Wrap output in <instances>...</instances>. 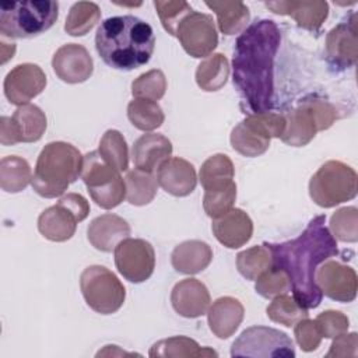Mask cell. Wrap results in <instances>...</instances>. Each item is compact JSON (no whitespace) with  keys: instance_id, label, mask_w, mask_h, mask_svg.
<instances>
[{"instance_id":"cell-1","label":"cell","mask_w":358,"mask_h":358,"mask_svg":"<svg viewBox=\"0 0 358 358\" xmlns=\"http://www.w3.org/2000/svg\"><path fill=\"white\" fill-rule=\"evenodd\" d=\"M280 42L281 32L271 20L250 24L236 39L232 80L242 105L250 113L268 112L273 108L274 59Z\"/></svg>"},{"instance_id":"cell-2","label":"cell","mask_w":358,"mask_h":358,"mask_svg":"<svg viewBox=\"0 0 358 358\" xmlns=\"http://www.w3.org/2000/svg\"><path fill=\"white\" fill-rule=\"evenodd\" d=\"M324 222L326 215H317L298 238L282 243H267L271 266L288 275L294 299L306 309L317 308L323 298L316 282L319 264L338 252L336 238Z\"/></svg>"},{"instance_id":"cell-3","label":"cell","mask_w":358,"mask_h":358,"mask_svg":"<svg viewBox=\"0 0 358 358\" xmlns=\"http://www.w3.org/2000/svg\"><path fill=\"white\" fill-rule=\"evenodd\" d=\"M101 59L116 70H134L152 56L155 35L150 24L134 15H116L101 22L95 35Z\"/></svg>"},{"instance_id":"cell-4","label":"cell","mask_w":358,"mask_h":358,"mask_svg":"<svg viewBox=\"0 0 358 358\" xmlns=\"http://www.w3.org/2000/svg\"><path fill=\"white\" fill-rule=\"evenodd\" d=\"M84 157L70 143L52 141L46 144L35 165L32 189L45 199L62 196L81 176Z\"/></svg>"},{"instance_id":"cell-5","label":"cell","mask_w":358,"mask_h":358,"mask_svg":"<svg viewBox=\"0 0 358 358\" xmlns=\"http://www.w3.org/2000/svg\"><path fill=\"white\" fill-rule=\"evenodd\" d=\"M59 3L52 0L0 3V34L7 38H31L53 27Z\"/></svg>"},{"instance_id":"cell-6","label":"cell","mask_w":358,"mask_h":358,"mask_svg":"<svg viewBox=\"0 0 358 358\" xmlns=\"http://www.w3.org/2000/svg\"><path fill=\"white\" fill-rule=\"evenodd\" d=\"M357 172L350 165L327 161L310 178V199L320 207H334L357 196Z\"/></svg>"},{"instance_id":"cell-7","label":"cell","mask_w":358,"mask_h":358,"mask_svg":"<svg viewBox=\"0 0 358 358\" xmlns=\"http://www.w3.org/2000/svg\"><path fill=\"white\" fill-rule=\"evenodd\" d=\"M285 130L284 115L274 112L250 113L231 133L232 148L243 157H257L270 147L273 137H281Z\"/></svg>"},{"instance_id":"cell-8","label":"cell","mask_w":358,"mask_h":358,"mask_svg":"<svg viewBox=\"0 0 358 358\" xmlns=\"http://www.w3.org/2000/svg\"><path fill=\"white\" fill-rule=\"evenodd\" d=\"M81 179L91 199L102 208L110 210L126 197V183L119 171L112 168L96 151L84 157Z\"/></svg>"},{"instance_id":"cell-9","label":"cell","mask_w":358,"mask_h":358,"mask_svg":"<svg viewBox=\"0 0 358 358\" xmlns=\"http://www.w3.org/2000/svg\"><path fill=\"white\" fill-rule=\"evenodd\" d=\"M80 288L87 305L101 315L117 312L126 299V289L120 280L99 264L84 268L80 275Z\"/></svg>"},{"instance_id":"cell-10","label":"cell","mask_w":358,"mask_h":358,"mask_svg":"<svg viewBox=\"0 0 358 358\" xmlns=\"http://www.w3.org/2000/svg\"><path fill=\"white\" fill-rule=\"evenodd\" d=\"M231 355L250 358H292L295 357V347L292 340L284 331L266 326H252L243 330L232 343Z\"/></svg>"},{"instance_id":"cell-11","label":"cell","mask_w":358,"mask_h":358,"mask_svg":"<svg viewBox=\"0 0 358 358\" xmlns=\"http://www.w3.org/2000/svg\"><path fill=\"white\" fill-rule=\"evenodd\" d=\"M117 271L130 282L148 280L155 268V252L150 242L140 238H126L115 248Z\"/></svg>"},{"instance_id":"cell-12","label":"cell","mask_w":358,"mask_h":358,"mask_svg":"<svg viewBox=\"0 0 358 358\" xmlns=\"http://www.w3.org/2000/svg\"><path fill=\"white\" fill-rule=\"evenodd\" d=\"M48 127L45 112L36 105H21L11 117L0 119V143L13 145L17 143H35L42 138Z\"/></svg>"},{"instance_id":"cell-13","label":"cell","mask_w":358,"mask_h":358,"mask_svg":"<svg viewBox=\"0 0 358 358\" xmlns=\"http://www.w3.org/2000/svg\"><path fill=\"white\" fill-rule=\"evenodd\" d=\"M175 36L179 39L185 52L196 59L208 57L218 45L213 17L194 10L182 20Z\"/></svg>"},{"instance_id":"cell-14","label":"cell","mask_w":358,"mask_h":358,"mask_svg":"<svg viewBox=\"0 0 358 358\" xmlns=\"http://www.w3.org/2000/svg\"><path fill=\"white\" fill-rule=\"evenodd\" d=\"M316 282L322 294L333 301L352 302L357 296V273L352 267L341 262H323V264L316 270Z\"/></svg>"},{"instance_id":"cell-15","label":"cell","mask_w":358,"mask_h":358,"mask_svg":"<svg viewBox=\"0 0 358 358\" xmlns=\"http://www.w3.org/2000/svg\"><path fill=\"white\" fill-rule=\"evenodd\" d=\"M46 87L43 70L34 63L15 66L4 78V95L14 105H27Z\"/></svg>"},{"instance_id":"cell-16","label":"cell","mask_w":358,"mask_h":358,"mask_svg":"<svg viewBox=\"0 0 358 358\" xmlns=\"http://www.w3.org/2000/svg\"><path fill=\"white\" fill-rule=\"evenodd\" d=\"M326 56L330 64L337 69H348L358 59L357 15L351 14L347 21L340 22L326 36Z\"/></svg>"},{"instance_id":"cell-17","label":"cell","mask_w":358,"mask_h":358,"mask_svg":"<svg viewBox=\"0 0 358 358\" xmlns=\"http://www.w3.org/2000/svg\"><path fill=\"white\" fill-rule=\"evenodd\" d=\"M56 76L67 84L87 81L94 71V62L90 52L78 43H67L56 50L52 59Z\"/></svg>"},{"instance_id":"cell-18","label":"cell","mask_w":358,"mask_h":358,"mask_svg":"<svg viewBox=\"0 0 358 358\" xmlns=\"http://www.w3.org/2000/svg\"><path fill=\"white\" fill-rule=\"evenodd\" d=\"M171 303L180 316L194 319L207 313L211 298L207 287L200 280L185 278L172 288Z\"/></svg>"},{"instance_id":"cell-19","label":"cell","mask_w":358,"mask_h":358,"mask_svg":"<svg viewBox=\"0 0 358 358\" xmlns=\"http://www.w3.org/2000/svg\"><path fill=\"white\" fill-rule=\"evenodd\" d=\"M158 185L169 194L185 197L190 194L197 185L194 166L179 157H171L157 169Z\"/></svg>"},{"instance_id":"cell-20","label":"cell","mask_w":358,"mask_h":358,"mask_svg":"<svg viewBox=\"0 0 358 358\" xmlns=\"http://www.w3.org/2000/svg\"><path fill=\"white\" fill-rule=\"evenodd\" d=\"M211 229L220 243L238 249L248 243L253 235V222L241 208H231L221 217L213 218Z\"/></svg>"},{"instance_id":"cell-21","label":"cell","mask_w":358,"mask_h":358,"mask_svg":"<svg viewBox=\"0 0 358 358\" xmlns=\"http://www.w3.org/2000/svg\"><path fill=\"white\" fill-rule=\"evenodd\" d=\"M266 7L275 14L289 15L308 31H317L329 15V4L323 0L266 1Z\"/></svg>"},{"instance_id":"cell-22","label":"cell","mask_w":358,"mask_h":358,"mask_svg":"<svg viewBox=\"0 0 358 358\" xmlns=\"http://www.w3.org/2000/svg\"><path fill=\"white\" fill-rule=\"evenodd\" d=\"M172 155V143L159 133H145L138 137L131 148L136 169L154 173L159 165Z\"/></svg>"},{"instance_id":"cell-23","label":"cell","mask_w":358,"mask_h":358,"mask_svg":"<svg viewBox=\"0 0 358 358\" xmlns=\"http://www.w3.org/2000/svg\"><path fill=\"white\" fill-rule=\"evenodd\" d=\"M130 235V225L116 214H102L91 221L87 229L90 243L101 252H112Z\"/></svg>"},{"instance_id":"cell-24","label":"cell","mask_w":358,"mask_h":358,"mask_svg":"<svg viewBox=\"0 0 358 358\" xmlns=\"http://www.w3.org/2000/svg\"><path fill=\"white\" fill-rule=\"evenodd\" d=\"M78 222H81L78 215L59 200L39 215L38 229L52 242H64L76 234Z\"/></svg>"},{"instance_id":"cell-25","label":"cell","mask_w":358,"mask_h":358,"mask_svg":"<svg viewBox=\"0 0 358 358\" xmlns=\"http://www.w3.org/2000/svg\"><path fill=\"white\" fill-rule=\"evenodd\" d=\"M243 305L232 296H221L207 310L210 330L218 338L231 337L243 320Z\"/></svg>"},{"instance_id":"cell-26","label":"cell","mask_w":358,"mask_h":358,"mask_svg":"<svg viewBox=\"0 0 358 358\" xmlns=\"http://www.w3.org/2000/svg\"><path fill=\"white\" fill-rule=\"evenodd\" d=\"M211 260V246L199 239L185 241L179 243L171 255L172 267L182 274H197L207 268Z\"/></svg>"},{"instance_id":"cell-27","label":"cell","mask_w":358,"mask_h":358,"mask_svg":"<svg viewBox=\"0 0 358 358\" xmlns=\"http://www.w3.org/2000/svg\"><path fill=\"white\" fill-rule=\"evenodd\" d=\"M284 117L285 130L280 137L282 143L292 147H303L316 136L317 127L315 119L302 102L295 109L287 112Z\"/></svg>"},{"instance_id":"cell-28","label":"cell","mask_w":358,"mask_h":358,"mask_svg":"<svg viewBox=\"0 0 358 358\" xmlns=\"http://www.w3.org/2000/svg\"><path fill=\"white\" fill-rule=\"evenodd\" d=\"M206 6L211 8L218 21V28L225 35H235L246 29L250 20L249 8L242 1H206Z\"/></svg>"},{"instance_id":"cell-29","label":"cell","mask_w":358,"mask_h":358,"mask_svg":"<svg viewBox=\"0 0 358 358\" xmlns=\"http://www.w3.org/2000/svg\"><path fill=\"white\" fill-rule=\"evenodd\" d=\"M235 169L231 158L225 154H214L207 158L199 172V179L206 190H218L234 183Z\"/></svg>"},{"instance_id":"cell-30","label":"cell","mask_w":358,"mask_h":358,"mask_svg":"<svg viewBox=\"0 0 358 358\" xmlns=\"http://www.w3.org/2000/svg\"><path fill=\"white\" fill-rule=\"evenodd\" d=\"M150 357H162V358H171V357H218V354L208 348L204 347L201 348L197 341H194L190 337L185 336H175L169 338H164L157 341L150 352Z\"/></svg>"},{"instance_id":"cell-31","label":"cell","mask_w":358,"mask_h":358,"mask_svg":"<svg viewBox=\"0 0 358 358\" xmlns=\"http://www.w3.org/2000/svg\"><path fill=\"white\" fill-rule=\"evenodd\" d=\"M32 183V171L27 159L8 155L0 161V186L7 193H18Z\"/></svg>"},{"instance_id":"cell-32","label":"cell","mask_w":358,"mask_h":358,"mask_svg":"<svg viewBox=\"0 0 358 358\" xmlns=\"http://www.w3.org/2000/svg\"><path fill=\"white\" fill-rule=\"evenodd\" d=\"M228 76V59L222 53H214L197 66L196 83L204 91H218L227 84Z\"/></svg>"},{"instance_id":"cell-33","label":"cell","mask_w":358,"mask_h":358,"mask_svg":"<svg viewBox=\"0 0 358 358\" xmlns=\"http://www.w3.org/2000/svg\"><path fill=\"white\" fill-rule=\"evenodd\" d=\"M126 199L133 206H145L151 203L157 194V176L140 169L127 171L126 178Z\"/></svg>"},{"instance_id":"cell-34","label":"cell","mask_w":358,"mask_h":358,"mask_svg":"<svg viewBox=\"0 0 358 358\" xmlns=\"http://www.w3.org/2000/svg\"><path fill=\"white\" fill-rule=\"evenodd\" d=\"M127 117L136 129L143 131L155 130L165 120V115L157 101L144 98H134L127 105Z\"/></svg>"},{"instance_id":"cell-35","label":"cell","mask_w":358,"mask_h":358,"mask_svg":"<svg viewBox=\"0 0 358 358\" xmlns=\"http://www.w3.org/2000/svg\"><path fill=\"white\" fill-rule=\"evenodd\" d=\"M101 18L98 4L92 1L74 3L67 14L64 31L71 36H83L88 34Z\"/></svg>"},{"instance_id":"cell-36","label":"cell","mask_w":358,"mask_h":358,"mask_svg":"<svg viewBox=\"0 0 358 358\" xmlns=\"http://www.w3.org/2000/svg\"><path fill=\"white\" fill-rule=\"evenodd\" d=\"M99 155L116 171L123 172L129 168V148L123 134L115 129L105 131L98 147Z\"/></svg>"},{"instance_id":"cell-37","label":"cell","mask_w":358,"mask_h":358,"mask_svg":"<svg viewBox=\"0 0 358 358\" xmlns=\"http://www.w3.org/2000/svg\"><path fill=\"white\" fill-rule=\"evenodd\" d=\"M236 267L246 280H256L262 273L271 267V252L267 243L252 246L238 253Z\"/></svg>"},{"instance_id":"cell-38","label":"cell","mask_w":358,"mask_h":358,"mask_svg":"<svg viewBox=\"0 0 358 358\" xmlns=\"http://www.w3.org/2000/svg\"><path fill=\"white\" fill-rule=\"evenodd\" d=\"M267 316L275 323L291 327L301 319L308 317V309L301 306L294 296L281 294L274 296L271 303L267 306Z\"/></svg>"},{"instance_id":"cell-39","label":"cell","mask_w":358,"mask_h":358,"mask_svg":"<svg viewBox=\"0 0 358 358\" xmlns=\"http://www.w3.org/2000/svg\"><path fill=\"white\" fill-rule=\"evenodd\" d=\"M165 91L166 78L165 74L158 69H152L140 74L131 83V94L134 98L158 101L165 95Z\"/></svg>"},{"instance_id":"cell-40","label":"cell","mask_w":358,"mask_h":358,"mask_svg":"<svg viewBox=\"0 0 358 358\" xmlns=\"http://www.w3.org/2000/svg\"><path fill=\"white\" fill-rule=\"evenodd\" d=\"M331 235L341 242H357L358 210L355 207L338 208L330 218Z\"/></svg>"},{"instance_id":"cell-41","label":"cell","mask_w":358,"mask_h":358,"mask_svg":"<svg viewBox=\"0 0 358 358\" xmlns=\"http://www.w3.org/2000/svg\"><path fill=\"white\" fill-rule=\"evenodd\" d=\"M236 200V185L235 182L229 186L218 190H206L203 197V207L208 217L217 218L234 208Z\"/></svg>"},{"instance_id":"cell-42","label":"cell","mask_w":358,"mask_h":358,"mask_svg":"<svg viewBox=\"0 0 358 358\" xmlns=\"http://www.w3.org/2000/svg\"><path fill=\"white\" fill-rule=\"evenodd\" d=\"M154 7L158 13L162 27L165 28V31H168V34H171L173 36L176 34L179 24L182 22V20L193 11V8L186 1H182V0H179V1L155 0Z\"/></svg>"},{"instance_id":"cell-43","label":"cell","mask_w":358,"mask_h":358,"mask_svg":"<svg viewBox=\"0 0 358 358\" xmlns=\"http://www.w3.org/2000/svg\"><path fill=\"white\" fill-rule=\"evenodd\" d=\"M255 281V289L263 298H274L277 295L291 291L288 275L282 270L275 268L273 266L264 273H262Z\"/></svg>"},{"instance_id":"cell-44","label":"cell","mask_w":358,"mask_h":358,"mask_svg":"<svg viewBox=\"0 0 358 358\" xmlns=\"http://www.w3.org/2000/svg\"><path fill=\"white\" fill-rule=\"evenodd\" d=\"M315 323L324 338H336L347 333L350 326L348 317L340 310H324L316 316Z\"/></svg>"},{"instance_id":"cell-45","label":"cell","mask_w":358,"mask_h":358,"mask_svg":"<svg viewBox=\"0 0 358 358\" xmlns=\"http://www.w3.org/2000/svg\"><path fill=\"white\" fill-rule=\"evenodd\" d=\"M302 103L312 113L316 127H317V131L329 129L337 119L336 108L327 101H323L319 98H309V99H303Z\"/></svg>"},{"instance_id":"cell-46","label":"cell","mask_w":358,"mask_h":358,"mask_svg":"<svg viewBox=\"0 0 358 358\" xmlns=\"http://www.w3.org/2000/svg\"><path fill=\"white\" fill-rule=\"evenodd\" d=\"M294 326H295L294 334H295L296 343L303 351L310 352V351H315L320 345V341L323 337L320 336L315 320L305 317V319H301L299 322H296Z\"/></svg>"},{"instance_id":"cell-47","label":"cell","mask_w":358,"mask_h":358,"mask_svg":"<svg viewBox=\"0 0 358 358\" xmlns=\"http://www.w3.org/2000/svg\"><path fill=\"white\" fill-rule=\"evenodd\" d=\"M357 347H358V336L357 333H344L336 338L330 345V351L326 354L327 358L330 357H357Z\"/></svg>"},{"instance_id":"cell-48","label":"cell","mask_w":358,"mask_h":358,"mask_svg":"<svg viewBox=\"0 0 358 358\" xmlns=\"http://www.w3.org/2000/svg\"><path fill=\"white\" fill-rule=\"evenodd\" d=\"M101 355H108V357H113V355H134L133 352H126L123 350H120L117 345H105V348L102 351L96 352V357Z\"/></svg>"}]
</instances>
